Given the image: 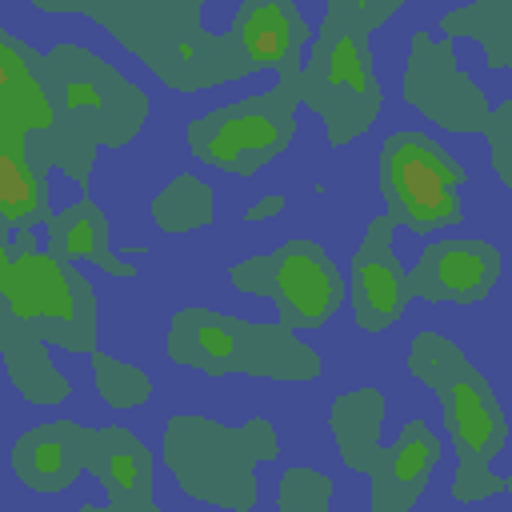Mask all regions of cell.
I'll return each instance as SVG.
<instances>
[{
	"label": "cell",
	"mask_w": 512,
	"mask_h": 512,
	"mask_svg": "<svg viewBox=\"0 0 512 512\" xmlns=\"http://www.w3.org/2000/svg\"><path fill=\"white\" fill-rule=\"evenodd\" d=\"M268 136H272V128L264 124V120H236V124H228L224 132H220V140L212 144V156H236V152H244V148H256V144H268Z\"/></svg>",
	"instance_id": "4"
},
{
	"label": "cell",
	"mask_w": 512,
	"mask_h": 512,
	"mask_svg": "<svg viewBox=\"0 0 512 512\" xmlns=\"http://www.w3.org/2000/svg\"><path fill=\"white\" fill-rule=\"evenodd\" d=\"M444 280L448 288H472L480 280V260L472 252H444Z\"/></svg>",
	"instance_id": "7"
},
{
	"label": "cell",
	"mask_w": 512,
	"mask_h": 512,
	"mask_svg": "<svg viewBox=\"0 0 512 512\" xmlns=\"http://www.w3.org/2000/svg\"><path fill=\"white\" fill-rule=\"evenodd\" d=\"M392 184H396V196L404 200V208L412 212V220H420L416 228H432L440 216L452 212V180H448L440 156L424 144H408L396 156Z\"/></svg>",
	"instance_id": "1"
},
{
	"label": "cell",
	"mask_w": 512,
	"mask_h": 512,
	"mask_svg": "<svg viewBox=\"0 0 512 512\" xmlns=\"http://www.w3.org/2000/svg\"><path fill=\"white\" fill-rule=\"evenodd\" d=\"M280 16H276V8H260L256 16H252V24H248V44L260 52V56H276V48H280Z\"/></svg>",
	"instance_id": "5"
},
{
	"label": "cell",
	"mask_w": 512,
	"mask_h": 512,
	"mask_svg": "<svg viewBox=\"0 0 512 512\" xmlns=\"http://www.w3.org/2000/svg\"><path fill=\"white\" fill-rule=\"evenodd\" d=\"M8 216H16L24 204H32V184H24V176L16 172V152L4 156V192H0Z\"/></svg>",
	"instance_id": "6"
},
{
	"label": "cell",
	"mask_w": 512,
	"mask_h": 512,
	"mask_svg": "<svg viewBox=\"0 0 512 512\" xmlns=\"http://www.w3.org/2000/svg\"><path fill=\"white\" fill-rule=\"evenodd\" d=\"M284 288L296 300V308L308 316L324 312V304H328V280L312 260H288L284 264Z\"/></svg>",
	"instance_id": "3"
},
{
	"label": "cell",
	"mask_w": 512,
	"mask_h": 512,
	"mask_svg": "<svg viewBox=\"0 0 512 512\" xmlns=\"http://www.w3.org/2000/svg\"><path fill=\"white\" fill-rule=\"evenodd\" d=\"M364 284H368V300L388 316L392 312V272H384L380 264H368V272H364Z\"/></svg>",
	"instance_id": "8"
},
{
	"label": "cell",
	"mask_w": 512,
	"mask_h": 512,
	"mask_svg": "<svg viewBox=\"0 0 512 512\" xmlns=\"http://www.w3.org/2000/svg\"><path fill=\"white\" fill-rule=\"evenodd\" d=\"M8 296L16 300L20 312H40V316H68V308H72L60 276L48 264H40V260L12 264V272H8Z\"/></svg>",
	"instance_id": "2"
}]
</instances>
